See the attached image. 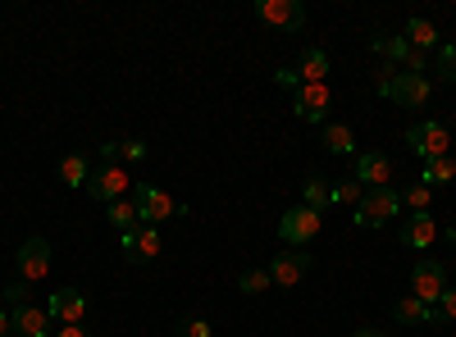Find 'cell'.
Returning a JSON list of instances; mask_svg holds the SVG:
<instances>
[{"label":"cell","instance_id":"6da1fadb","mask_svg":"<svg viewBox=\"0 0 456 337\" xmlns=\"http://www.w3.org/2000/svg\"><path fill=\"white\" fill-rule=\"evenodd\" d=\"M374 92L388 96V100H397V105H406V109H420V105H429L434 83H429V73H406V68H397V64H379Z\"/></svg>","mask_w":456,"mask_h":337},{"label":"cell","instance_id":"7a4b0ae2","mask_svg":"<svg viewBox=\"0 0 456 337\" xmlns=\"http://www.w3.org/2000/svg\"><path fill=\"white\" fill-rule=\"evenodd\" d=\"M133 201H137V219L146 223V229H160L165 219H178L183 214V205L165 192V187H156V182H137L133 187Z\"/></svg>","mask_w":456,"mask_h":337},{"label":"cell","instance_id":"3957f363","mask_svg":"<svg viewBox=\"0 0 456 337\" xmlns=\"http://www.w3.org/2000/svg\"><path fill=\"white\" fill-rule=\"evenodd\" d=\"M320 229H324V214L311 210V205H292V210L279 219V237H283V246H292V251H306V246L320 237Z\"/></svg>","mask_w":456,"mask_h":337},{"label":"cell","instance_id":"277c9868","mask_svg":"<svg viewBox=\"0 0 456 337\" xmlns=\"http://www.w3.org/2000/svg\"><path fill=\"white\" fill-rule=\"evenodd\" d=\"M402 214V192L397 187H374V192L361 197L356 205V229H384L388 219Z\"/></svg>","mask_w":456,"mask_h":337},{"label":"cell","instance_id":"5b68a950","mask_svg":"<svg viewBox=\"0 0 456 337\" xmlns=\"http://www.w3.org/2000/svg\"><path fill=\"white\" fill-rule=\"evenodd\" d=\"M370 51L384 55V64H397V68H406V73H425V68H429V55L415 51V46H406V36H393V32H374V36H370Z\"/></svg>","mask_w":456,"mask_h":337},{"label":"cell","instance_id":"8992f818","mask_svg":"<svg viewBox=\"0 0 456 337\" xmlns=\"http://www.w3.org/2000/svg\"><path fill=\"white\" fill-rule=\"evenodd\" d=\"M329 109H333V87L329 83H297L292 115L301 124H329Z\"/></svg>","mask_w":456,"mask_h":337},{"label":"cell","instance_id":"52a82bcc","mask_svg":"<svg viewBox=\"0 0 456 337\" xmlns=\"http://www.w3.org/2000/svg\"><path fill=\"white\" fill-rule=\"evenodd\" d=\"M251 14L265 28H279V32H301L306 28V5H301V0H256Z\"/></svg>","mask_w":456,"mask_h":337},{"label":"cell","instance_id":"ba28073f","mask_svg":"<svg viewBox=\"0 0 456 337\" xmlns=\"http://www.w3.org/2000/svg\"><path fill=\"white\" fill-rule=\"evenodd\" d=\"M406 146H411L420 160H443L447 146H452V132H447V124L425 119V124H411V128H406Z\"/></svg>","mask_w":456,"mask_h":337},{"label":"cell","instance_id":"9c48e42d","mask_svg":"<svg viewBox=\"0 0 456 337\" xmlns=\"http://www.w3.org/2000/svg\"><path fill=\"white\" fill-rule=\"evenodd\" d=\"M443 292H447V269L438 265L434 255L415 260V269H411V296H415V301L438 306V296H443Z\"/></svg>","mask_w":456,"mask_h":337},{"label":"cell","instance_id":"30bf717a","mask_svg":"<svg viewBox=\"0 0 456 337\" xmlns=\"http://www.w3.org/2000/svg\"><path fill=\"white\" fill-rule=\"evenodd\" d=\"M133 192V182H128V173H124V164H101V169H92V182H87V197H96V201H124Z\"/></svg>","mask_w":456,"mask_h":337},{"label":"cell","instance_id":"8fae6325","mask_svg":"<svg viewBox=\"0 0 456 337\" xmlns=\"http://www.w3.org/2000/svg\"><path fill=\"white\" fill-rule=\"evenodd\" d=\"M14 265H19V278L23 283H42L51 274V242L46 237H28L14 255Z\"/></svg>","mask_w":456,"mask_h":337},{"label":"cell","instance_id":"7c38bea8","mask_svg":"<svg viewBox=\"0 0 456 337\" xmlns=\"http://www.w3.org/2000/svg\"><path fill=\"white\" fill-rule=\"evenodd\" d=\"M46 315H51L55 324H83V315H87V292H78V287H60V292H51Z\"/></svg>","mask_w":456,"mask_h":337},{"label":"cell","instance_id":"4fadbf2b","mask_svg":"<svg viewBox=\"0 0 456 337\" xmlns=\"http://www.w3.org/2000/svg\"><path fill=\"white\" fill-rule=\"evenodd\" d=\"M306 269H311V255L306 251H279L274 260H270V278H274V287H297L301 278H306Z\"/></svg>","mask_w":456,"mask_h":337},{"label":"cell","instance_id":"5bb4252c","mask_svg":"<svg viewBox=\"0 0 456 337\" xmlns=\"http://www.w3.org/2000/svg\"><path fill=\"white\" fill-rule=\"evenodd\" d=\"M119 242H124L128 265H151V260L160 255V229H146V223H137V229L124 233Z\"/></svg>","mask_w":456,"mask_h":337},{"label":"cell","instance_id":"9a60e30c","mask_svg":"<svg viewBox=\"0 0 456 337\" xmlns=\"http://www.w3.org/2000/svg\"><path fill=\"white\" fill-rule=\"evenodd\" d=\"M356 182L365 187V192H374V187H393V160L379 156V151L356 156Z\"/></svg>","mask_w":456,"mask_h":337},{"label":"cell","instance_id":"2e32d148","mask_svg":"<svg viewBox=\"0 0 456 337\" xmlns=\"http://www.w3.org/2000/svg\"><path fill=\"white\" fill-rule=\"evenodd\" d=\"M402 242L411 246V251H429L434 242H438V219L425 210V214H411V219H402Z\"/></svg>","mask_w":456,"mask_h":337},{"label":"cell","instance_id":"e0dca14e","mask_svg":"<svg viewBox=\"0 0 456 337\" xmlns=\"http://www.w3.org/2000/svg\"><path fill=\"white\" fill-rule=\"evenodd\" d=\"M10 319H14V337H46L51 324H55L42 306H32V301H28V306H14Z\"/></svg>","mask_w":456,"mask_h":337},{"label":"cell","instance_id":"ac0fdd59","mask_svg":"<svg viewBox=\"0 0 456 337\" xmlns=\"http://www.w3.org/2000/svg\"><path fill=\"white\" fill-rule=\"evenodd\" d=\"M329 55L320 51V46H306V51H301V60H297V78L301 83H329Z\"/></svg>","mask_w":456,"mask_h":337},{"label":"cell","instance_id":"d6986e66","mask_svg":"<svg viewBox=\"0 0 456 337\" xmlns=\"http://www.w3.org/2000/svg\"><path fill=\"white\" fill-rule=\"evenodd\" d=\"M402 36H406V46L425 51V55L443 46V36H438V28H434L429 19H406V32H402Z\"/></svg>","mask_w":456,"mask_h":337},{"label":"cell","instance_id":"ffe728a7","mask_svg":"<svg viewBox=\"0 0 456 337\" xmlns=\"http://www.w3.org/2000/svg\"><path fill=\"white\" fill-rule=\"evenodd\" d=\"M393 319L397 324H443L438 306H425V301H415V296H402V301L393 306Z\"/></svg>","mask_w":456,"mask_h":337},{"label":"cell","instance_id":"44dd1931","mask_svg":"<svg viewBox=\"0 0 456 337\" xmlns=\"http://www.w3.org/2000/svg\"><path fill=\"white\" fill-rule=\"evenodd\" d=\"M105 219H110V229L119 233V237H124V233H133L137 223H142V219H137V201H133V197L110 201V205H105Z\"/></svg>","mask_w":456,"mask_h":337},{"label":"cell","instance_id":"7402d4cb","mask_svg":"<svg viewBox=\"0 0 456 337\" xmlns=\"http://www.w3.org/2000/svg\"><path fill=\"white\" fill-rule=\"evenodd\" d=\"M60 182L73 187V192H78V187L87 192V182H92V160H87V156H64V160H60Z\"/></svg>","mask_w":456,"mask_h":337},{"label":"cell","instance_id":"603a6c76","mask_svg":"<svg viewBox=\"0 0 456 337\" xmlns=\"http://www.w3.org/2000/svg\"><path fill=\"white\" fill-rule=\"evenodd\" d=\"M324 151L329 156H356V132L347 124H324Z\"/></svg>","mask_w":456,"mask_h":337},{"label":"cell","instance_id":"cb8c5ba5","mask_svg":"<svg viewBox=\"0 0 456 337\" xmlns=\"http://www.w3.org/2000/svg\"><path fill=\"white\" fill-rule=\"evenodd\" d=\"M301 205H311V210H329V178H320V173H311L306 182H301Z\"/></svg>","mask_w":456,"mask_h":337},{"label":"cell","instance_id":"d4e9b609","mask_svg":"<svg viewBox=\"0 0 456 337\" xmlns=\"http://www.w3.org/2000/svg\"><path fill=\"white\" fill-rule=\"evenodd\" d=\"M452 178H456V160H452V156L425 160V169H420V182H425V187H443V182H452Z\"/></svg>","mask_w":456,"mask_h":337},{"label":"cell","instance_id":"484cf974","mask_svg":"<svg viewBox=\"0 0 456 337\" xmlns=\"http://www.w3.org/2000/svg\"><path fill=\"white\" fill-rule=\"evenodd\" d=\"M365 187L356 178H342V182H329V205H361Z\"/></svg>","mask_w":456,"mask_h":337},{"label":"cell","instance_id":"4316f807","mask_svg":"<svg viewBox=\"0 0 456 337\" xmlns=\"http://www.w3.org/2000/svg\"><path fill=\"white\" fill-rule=\"evenodd\" d=\"M429 201H434V187H425V182H411L402 192V210H411V214H425Z\"/></svg>","mask_w":456,"mask_h":337},{"label":"cell","instance_id":"83f0119b","mask_svg":"<svg viewBox=\"0 0 456 337\" xmlns=\"http://www.w3.org/2000/svg\"><path fill=\"white\" fill-rule=\"evenodd\" d=\"M270 287H274V278H270V269H265V265H256V269H247L238 278V292H247V296H260V292H270Z\"/></svg>","mask_w":456,"mask_h":337},{"label":"cell","instance_id":"f1b7e54d","mask_svg":"<svg viewBox=\"0 0 456 337\" xmlns=\"http://www.w3.org/2000/svg\"><path fill=\"white\" fill-rule=\"evenodd\" d=\"M434 64H438V78L443 83H456V42H443L434 51Z\"/></svg>","mask_w":456,"mask_h":337},{"label":"cell","instance_id":"f546056e","mask_svg":"<svg viewBox=\"0 0 456 337\" xmlns=\"http://www.w3.org/2000/svg\"><path fill=\"white\" fill-rule=\"evenodd\" d=\"M119 160H128V164H142V160H146V141H142V137H128V141H119Z\"/></svg>","mask_w":456,"mask_h":337},{"label":"cell","instance_id":"4dcf8cb0","mask_svg":"<svg viewBox=\"0 0 456 337\" xmlns=\"http://www.w3.org/2000/svg\"><path fill=\"white\" fill-rule=\"evenodd\" d=\"M174 333H178V337H215L206 319H178V328H174Z\"/></svg>","mask_w":456,"mask_h":337},{"label":"cell","instance_id":"1f68e13d","mask_svg":"<svg viewBox=\"0 0 456 337\" xmlns=\"http://www.w3.org/2000/svg\"><path fill=\"white\" fill-rule=\"evenodd\" d=\"M5 301H10V310H14V306H28V301H32V296H28V283H23V278H14V283L5 287Z\"/></svg>","mask_w":456,"mask_h":337},{"label":"cell","instance_id":"d6a6232c","mask_svg":"<svg viewBox=\"0 0 456 337\" xmlns=\"http://www.w3.org/2000/svg\"><path fill=\"white\" fill-rule=\"evenodd\" d=\"M438 319H443V324H447V319H456V283L438 296Z\"/></svg>","mask_w":456,"mask_h":337},{"label":"cell","instance_id":"836d02e7","mask_svg":"<svg viewBox=\"0 0 456 337\" xmlns=\"http://www.w3.org/2000/svg\"><path fill=\"white\" fill-rule=\"evenodd\" d=\"M55 337H92V333H87L83 324H60V328H55Z\"/></svg>","mask_w":456,"mask_h":337},{"label":"cell","instance_id":"e575fe53","mask_svg":"<svg viewBox=\"0 0 456 337\" xmlns=\"http://www.w3.org/2000/svg\"><path fill=\"white\" fill-rule=\"evenodd\" d=\"M274 78H279L283 87H292V92H297V83H301V78H297V68H279V73H274Z\"/></svg>","mask_w":456,"mask_h":337},{"label":"cell","instance_id":"d590c367","mask_svg":"<svg viewBox=\"0 0 456 337\" xmlns=\"http://www.w3.org/2000/svg\"><path fill=\"white\" fill-rule=\"evenodd\" d=\"M0 337H14V319H10V310H0Z\"/></svg>","mask_w":456,"mask_h":337},{"label":"cell","instance_id":"8d00e7d4","mask_svg":"<svg viewBox=\"0 0 456 337\" xmlns=\"http://www.w3.org/2000/svg\"><path fill=\"white\" fill-rule=\"evenodd\" d=\"M352 337H384V333H379V328H356Z\"/></svg>","mask_w":456,"mask_h":337},{"label":"cell","instance_id":"74e56055","mask_svg":"<svg viewBox=\"0 0 456 337\" xmlns=\"http://www.w3.org/2000/svg\"><path fill=\"white\" fill-rule=\"evenodd\" d=\"M447 237H452V242H456V223H452V229H447Z\"/></svg>","mask_w":456,"mask_h":337}]
</instances>
